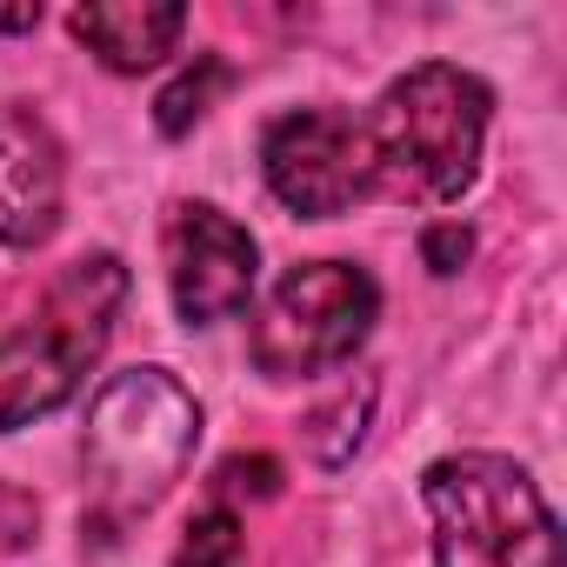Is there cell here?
Instances as JSON below:
<instances>
[{
	"mask_svg": "<svg viewBox=\"0 0 567 567\" xmlns=\"http://www.w3.org/2000/svg\"><path fill=\"white\" fill-rule=\"evenodd\" d=\"M487 114H494V94L467 68H454V61L408 68L361 121L368 154H374V194L414 200V207L461 200L481 174Z\"/></svg>",
	"mask_w": 567,
	"mask_h": 567,
	"instance_id": "6da1fadb",
	"label": "cell"
},
{
	"mask_svg": "<svg viewBox=\"0 0 567 567\" xmlns=\"http://www.w3.org/2000/svg\"><path fill=\"white\" fill-rule=\"evenodd\" d=\"M121 301H127V267L114 254H87L54 280L48 308L28 328L0 334V434L74 401L81 374L107 348Z\"/></svg>",
	"mask_w": 567,
	"mask_h": 567,
	"instance_id": "7a4b0ae2",
	"label": "cell"
},
{
	"mask_svg": "<svg viewBox=\"0 0 567 567\" xmlns=\"http://www.w3.org/2000/svg\"><path fill=\"white\" fill-rule=\"evenodd\" d=\"M441 567H560V520L507 454H447L421 474Z\"/></svg>",
	"mask_w": 567,
	"mask_h": 567,
	"instance_id": "3957f363",
	"label": "cell"
},
{
	"mask_svg": "<svg viewBox=\"0 0 567 567\" xmlns=\"http://www.w3.org/2000/svg\"><path fill=\"white\" fill-rule=\"evenodd\" d=\"M200 447V401L167 368L114 374L87 408V474L114 514H147Z\"/></svg>",
	"mask_w": 567,
	"mask_h": 567,
	"instance_id": "277c9868",
	"label": "cell"
},
{
	"mask_svg": "<svg viewBox=\"0 0 567 567\" xmlns=\"http://www.w3.org/2000/svg\"><path fill=\"white\" fill-rule=\"evenodd\" d=\"M374 315H381V288L368 267L308 260L267 295V308L254 321V368L267 381L328 374L361 354V341L374 334Z\"/></svg>",
	"mask_w": 567,
	"mask_h": 567,
	"instance_id": "5b68a950",
	"label": "cell"
},
{
	"mask_svg": "<svg viewBox=\"0 0 567 567\" xmlns=\"http://www.w3.org/2000/svg\"><path fill=\"white\" fill-rule=\"evenodd\" d=\"M260 174L280 207H295L308 220H334L374 194L368 127L334 107H295L260 134Z\"/></svg>",
	"mask_w": 567,
	"mask_h": 567,
	"instance_id": "8992f818",
	"label": "cell"
},
{
	"mask_svg": "<svg viewBox=\"0 0 567 567\" xmlns=\"http://www.w3.org/2000/svg\"><path fill=\"white\" fill-rule=\"evenodd\" d=\"M254 234L240 220H227L220 207L194 200L167 220V288H174V315L187 328H214L234 321L254 295Z\"/></svg>",
	"mask_w": 567,
	"mask_h": 567,
	"instance_id": "52a82bcc",
	"label": "cell"
},
{
	"mask_svg": "<svg viewBox=\"0 0 567 567\" xmlns=\"http://www.w3.org/2000/svg\"><path fill=\"white\" fill-rule=\"evenodd\" d=\"M61 141L34 107H0V247H41L61 227Z\"/></svg>",
	"mask_w": 567,
	"mask_h": 567,
	"instance_id": "ba28073f",
	"label": "cell"
},
{
	"mask_svg": "<svg viewBox=\"0 0 567 567\" xmlns=\"http://www.w3.org/2000/svg\"><path fill=\"white\" fill-rule=\"evenodd\" d=\"M68 28L101 68L147 74L174 54V41L187 28V8H174V0H87V8L68 14Z\"/></svg>",
	"mask_w": 567,
	"mask_h": 567,
	"instance_id": "9c48e42d",
	"label": "cell"
},
{
	"mask_svg": "<svg viewBox=\"0 0 567 567\" xmlns=\"http://www.w3.org/2000/svg\"><path fill=\"white\" fill-rule=\"evenodd\" d=\"M227 81H234V68H227L220 54H200L194 68H181V74L161 87V101H154V127H161L167 141H181V134L214 107V94H220Z\"/></svg>",
	"mask_w": 567,
	"mask_h": 567,
	"instance_id": "30bf717a",
	"label": "cell"
},
{
	"mask_svg": "<svg viewBox=\"0 0 567 567\" xmlns=\"http://www.w3.org/2000/svg\"><path fill=\"white\" fill-rule=\"evenodd\" d=\"M174 567H247V534H240L227 501H214L187 520V534L174 547Z\"/></svg>",
	"mask_w": 567,
	"mask_h": 567,
	"instance_id": "8fae6325",
	"label": "cell"
},
{
	"mask_svg": "<svg viewBox=\"0 0 567 567\" xmlns=\"http://www.w3.org/2000/svg\"><path fill=\"white\" fill-rule=\"evenodd\" d=\"M368 408H374V388H368V381H361V388H348L334 408H315V414H308V454H315L321 467H341V461L361 447Z\"/></svg>",
	"mask_w": 567,
	"mask_h": 567,
	"instance_id": "7c38bea8",
	"label": "cell"
},
{
	"mask_svg": "<svg viewBox=\"0 0 567 567\" xmlns=\"http://www.w3.org/2000/svg\"><path fill=\"white\" fill-rule=\"evenodd\" d=\"M214 487H220V494H254V501H274V494H280V461H274V454H234V461H220Z\"/></svg>",
	"mask_w": 567,
	"mask_h": 567,
	"instance_id": "4fadbf2b",
	"label": "cell"
},
{
	"mask_svg": "<svg viewBox=\"0 0 567 567\" xmlns=\"http://www.w3.org/2000/svg\"><path fill=\"white\" fill-rule=\"evenodd\" d=\"M467 254H474V234L461 227V220H434L427 234H421V260H427V274H461L467 267Z\"/></svg>",
	"mask_w": 567,
	"mask_h": 567,
	"instance_id": "5bb4252c",
	"label": "cell"
},
{
	"mask_svg": "<svg viewBox=\"0 0 567 567\" xmlns=\"http://www.w3.org/2000/svg\"><path fill=\"white\" fill-rule=\"evenodd\" d=\"M28 28H41V8L28 0V8H0V34H28Z\"/></svg>",
	"mask_w": 567,
	"mask_h": 567,
	"instance_id": "9a60e30c",
	"label": "cell"
}]
</instances>
